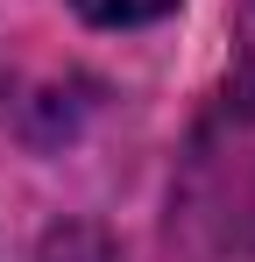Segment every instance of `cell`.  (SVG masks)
Returning <instances> with one entry per match:
<instances>
[{
    "mask_svg": "<svg viewBox=\"0 0 255 262\" xmlns=\"http://www.w3.org/2000/svg\"><path fill=\"white\" fill-rule=\"evenodd\" d=\"M92 29H142V21H156V14H170L177 0H71Z\"/></svg>",
    "mask_w": 255,
    "mask_h": 262,
    "instance_id": "obj_1",
    "label": "cell"
}]
</instances>
